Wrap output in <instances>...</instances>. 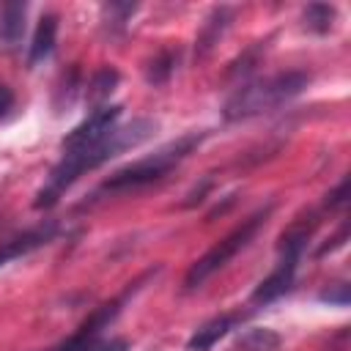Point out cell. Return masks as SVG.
<instances>
[{"label": "cell", "instance_id": "4fadbf2b", "mask_svg": "<svg viewBox=\"0 0 351 351\" xmlns=\"http://www.w3.org/2000/svg\"><path fill=\"white\" fill-rule=\"evenodd\" d=\"M335 16H337L335 5H326V3H310L302 14L304 27L313 30V33H329L332 25H335Z\"/></svg>", "mask_w": 351, "mask_h": 351}, {"label": "cell", "instance_id": "277c9868", "mask_svg": "<svg viewBox=\"0 0 351 351\" xmlns=\"http://www.w3.org/2000/svg\"><path fill=\"white\" fill-rule=\"evenodd\" d=\"M269 211H271V206L255 211L250 219H244L239 228H233L222 241H217L203 258H197V261L189 266L186 277H184V288H186V291H195V288H200L214 271H219L222 266H228V263H230V261H233V258H236V255L255 239V233H258L261 225L266 222Z\"/></svg>", "mask_w": 351, "mask_h": 351}, {"label": "cell", "instance_id": "44dd1931", "mask_svg": "<svg viewBox=\"0 0 351 351\" xmlns=\"http://www.w3.org/2000/svg\"><path fill=\"white\" fill-rule=\"evenodd\" d=\"M88 351H129V343L126 340H121V337H112V340H99L93 348H88Z\"/></svg>", "mask_w": 351, "mask_h": 351}, {"label": "cell", "instance_id": "ffe728a7", "mask_svg": "<svg viewBox=\"0 0 351 351\" xmlns=\"http://www.w3.org/2000/svg\"><path fill=\"white\" fill-rule=\"evenodd\" d=\"M348 200V178H343L329 195H326V208H337V206H346Z\"/></svg>", "mask_w": 351, "mask_h": 351}, {"label": "cell", "instance_id": "30bf717a", "mask_svg": "<svg viewBox=\"0 0 351 351\" xmlns=\"http://www.w3.org/2000/svg\"><path fill=\"white\" fill-rule=\"evenodd\" d=\"M55 41H58V16L55 14H44L36 25V33H33V41H30V55H27V63L36 66L41 60H47L55 49Z\"/></svg>", "mask_w": 351, "mask_h": 351}, {"label": "cell", "instance_id": "5bb4252c", "mask_svg": "<svg viewBox=\"0 0 351 351\" xmlns=\"http://www.w3.org/2000/svg\"><path fill=\"white\" fill-rule=\"evenodd\" d=\"M282 343V337L271 329H247L239 337V348L241 351H277Z\"/></svg>", "mask_w": 351, "mask_h": 351}, {"label": "cell", "instance_id": "2e32d148", "mask_svg": "<svg viewBox=\"0 0 351 351\" xmlns=\"http://www.w3.org/2000/svg\"><path fill=\"white\" fill-rule=\"evenodd\" d=\"M118 82H121V74H118L115 69H110V66L99 69V71L93 74V80H90V88H88L90 101H101V99H107V96L118 88Z\"/></svg>", "mask_w": 351, "mask_h": 351}, {"label": "cell", "instance_id": "8992f818", "mask_svg": "<svg viewBox=\"0 0 351 351\" xmlns=\"http://www.w3.org/2000/svg\"><path fill=\"white\" fill-rule=\"evenodd\" d=\"M148 280V274H143L137 282H132L121 296H115L112 302H104L101 307H96L82 324H80V329L74 332V335H69L63 343H58L55 348H49V351H88V348H93L99 340H101V335H104V329L118 318V313L123 310V304H126V299L143 285Z\"/></svg>", "mask_w": 351, "mask_h": 351}, {"label": "cell", "instance_id": "7c38bea8", "mask_svg": "<svg viewBox=\"0 0 351 351\" xmlns=\"http://www.w3.org/2000/svg\"><path fill=\"white\" fill-rule=\"evenodd\" d=\"M230 19H233V11L225 8V5H219V8H214V11L208 14V19L203 22V27H200V33H197V55H200V58L208 55V52L214 49V44L225 36V30L230 27Z\"/></svg>", "mask_w": 351, "mask_h": 351}, {"label": "cell", "instance_id": "ac0fdd59", "mask_svg": "<svg viewBox=\"0 0 351 351\" xmlns=\"http://www.w3.org/2000/svg\"><path fill=\"white\" fill-rule=\"evenodd\" d=\"M266 49V41H258L252 49H247L236 63H230V71H228V77H244V74H250L252 69H255V63H258V55Z\"/></svg>", "mask_w": 351, "mask_h": 351}, {"label": "cell", "instance_id": "8fae6325", "mask_svg": "<svg viewBox=\"0 0 351 351\" xmlns=\"http://www.w3.org/2000/svg\"><path fill=\"white\" fill-rule=\"evenodd\" d=\"M25 19H27V3H5L0 8V44L16 47L25 36Z\"/></svg>", "mask_w": 351, "mask_h": 351}, {"label": "cell", "instance_id": "d6986e66", "mask_svg": "<svg viewBox=\"0 0 351 351\" xmlns=\"http://www.w3.org/2000/svg\"><path fill=\"white\" fill-rule=\"evenodd\" d=\"M318 299H321V302H329V304H337V307H346V304H348V285H346V282H337L335 288L324 291Z\"/></svg>", "mask_w": 351, "mask_h": 351}, {"label": "cell", "instance_id": "9c48e42d", "mask_svg": "<svg viewBox=\"0 0 351 351\" xmlns=\"http://www.w3.org/2000/svg\"><path fill=\"white\" fill-rule=\"evenodd\" d=\"M241 321L239 313H225V315H217L211 321H206L203 326H197L192 332V337L186 340V351H211L230 329H236V324Z\"/></svg>", "mask_w": 351, "mask_h": 351}, {"label": "cell", "instance_id": "6da1fadb", "mask_svg": "<svg viewBox=\"0 0 351 351\" xmlns=\"http://www.w3.org/2000/svg\"><path fill=\"white\" fill-rule=\"evenodd\" d=\"M156 132V123L151 118H134L123 126H115L107 137H101L99 143L88 145V148H74V151H63L60 162L52 167L47 184L38 189L33 206L36 208H52L58 203V197L88 170H96L101 167L104 162L115 159L118 154L129 151V148H137L143 145L145 140H151Z\"/></svg>", "mask_w": 351, "mask_h": 351}, {"label": "cell", "instance_id": "9a60e30c", "mask_svg": "<svg viewBox=\"0 0 351 351\" xmlns=\"http://www.w3.org/2000/svg\"><path fill=\"white\" fill-rule=\"evenodd\" d=\"M176 60H178V52H159L148 66H145V80L148 85H165L170 80V74L176 71Z\"/></svg>", "mask_w": 351, "mask_h": 351}, {"label": "cell", "instance_id": "603a6c76", "mask_svg": "<svg viewBox=\"0 0 351 351\" xmlns=\"http://www.w3.org/2000/svg\"><path fill=\"white\" fill-rule=\"evenodd\" d=\"M332 351H337V348H332Z\"/></svg>", "mask_w": 351, "mask_h": 351}, {"label": "cell", "instance_id": "e0dca14e", "mask_svg": "<svg viewBox=\"0 0 351 351\" xmlns=\"http://www.w3.org/2000/svg\"><path fill=\"white\" fill-rule=\"evenodd\" d=\"M134 11H137V3H107V5H101L104 22L110 27H123L132 19Z\"/></svg>", "mask_w": 351, "mask_h": 351}, {"label": "cell", "instance_id": "ba28073f", "mask_svg": "<svg viewBox=\"0 0 351 351\" xmlns=\"http://www.w3.org/2000/svg\"><path fill=\"white\" fill-rule=\"evenodd\" d=\"M55 233H58V225H55V222H44V225H38V228H33V230H25L22 236L5 241V244L0 247V266L11 263V261H16V258H25V255H30L33 250L49 244V241L55 239Z\"/></svg>", "mask_w": 351, "mask_h": 351}, {"label": "cell", "instance_id": "7402d4cb", "mask_svg": "<svg viewBox=\"0 0 351 351\" xmlns=\"http://www.w3.org/2000/svg\"><path fill=\"white\" fill-rule=\"evenodd\" d=\"M11 107H14V93H11V88H8V85H3V82H0V118H5Z\"/></svg>", "mask_w": 351, "mask_h": 351}, {"label": "cell", "instance_id": "5b68a950", "mask_svg": "<svg viewBox=\"0 0 351 351\" xmlns=\"http://www.w3.org/2000/svg\"><path fill=\"white\" fill-rule=\"evenodd\" d=\"M310 233H313V225H296L288 233H282V239H280V261H277L274 271L269 277H263L255 285V291L250 293L252 304H258V307L271 304V302H277L280 296H285L293 288L296 266H299V258H302V252L307 247Z\"/></svg>", "mask_w": 351, "mask_h": 351}, {"label": "cell", "instance_id": "3957f363", "mask_svg": "<svg viewBox=\"0 0 351 351\" xmlns=\"http://www.w3.org/2000/svg\"><path fill=\"white\" fill-rule=\"evenodd\" d=\"M307 85H310L307 71H280L271 77L244 82L228 96L222 115H225V121H244V118H255L261 112H271V110L288 104L291 99H296L299 93H304Z\"/></svg>", "mask_w": 351, "mask_h": 351}, {"label": "cell", "instance_id": "7a4b0ae2", "mask_svg": "<svg viewBox=\"0 0 351 351\" xmlns=\"http://www.w3.org/2000/svg\"><path fill=\"white\" fill-rule=\"evenodd\" d=\"M206 134L203 132H189L167 145H162L159 151H154L151 156L145 159H137L126 167H121L118 173H112L107 181L99 184V189L90 195L93 200H101V197H110V195H126V192H134V189H143L148 184H156L162 181L178 162H184L203 140Z\"/></svg>", "mask_w": 351, "mask_h": 351}, {"label": "cell", "instance_id": "52a82bcc", "mask_svg": "<svg viewBox=\"0 0 351 351\" xmlns=\"http://www.w3.org/2000/svg\"><path fill=\"white\" fill-rule=\"evenodd\" d=\"M121 112H123L121 104H101V107H96L80 126H74V129L66 134V140H63V151L88 148V145L99 143L101 137H107V134L118 126Z\"/></svg>", "mask_w": 351, "mask_h": 351}]
</instances>
